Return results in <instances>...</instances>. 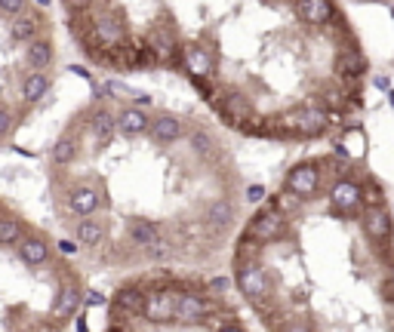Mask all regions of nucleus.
Here are the masks:
<instances>
[{"label": "nucleus", "mask_w": 394, "mask_h": 332, "mask_svg": "<svg viewBox=\"0 0 394 332\" xmlns=\"http://www.w3.org/2000/svg\"><path fill=\"white\" fill-rule=\"evenodd\" d=\"M90 133L98 145H108V141L117 135V117L111 114L108 108H98L96 114L90 117Z\"/></svg>", "instance_id": "2eb2a0df"}, {"label": "nucleus", "mask_w": 394, "mask_h": 332, "mask_svg": "<svg viewBox=\"0 0 394 332\" xmlns=\"http://www.w3.org/2000/svg\"><path fill=\"white\" fill-rule=\"evenodd\" d=\"M65 3H68V6H71V10H74V12H77V10H86V6H90V3H92V0H65Z\"/></svg>", "instance_id": "a878e982"}, {"label": "nucleus", "mask_w": 394, "mask_h": 332, "mask_svg": "<svg viewBox=\"0 0 394 332\" xmlns=\"http://www.w3.org/2000/svg\"><path fill=\"white\" fill-rule=\"evenodd\" d=\"M317 184H320V160H305V163L293 166L287 172V191L296 194L299 200L317 197Z\"/></svg>", "instance_id": "20e7f679"}, {"label": "nucleus", "mask_w": 394, "mask_h": 332, "mask_svg": "<svg viewBox=\"0 0 394 332\" xmlns=\"http://www.w3.org/2000/svg\"><path fill=\"white\" fill-rule=\"evenodd\" d=\"M16 249H18V258H22V264H28V268H40V264L49 262V243L40 237V234L18 237Z\"/></svg>", "instance_id": "0eeeda50"}, {"label": "nucleus", "mask_w": 394, "mask_h": 332, "mask_svg": "<svg viewBox=\"0 0 394 332\" xmlns=\"http://www.w3.org/2000/svg\"><path fill=\"white\" fill-rule=\"evenodd\" d=\"M12 123H16V114H12V108H10V105H0V139H3V135L12 129Z\"/></svg>", "instance_id": "b1692460"}, {"label": "nucleus", "mask_w": 394, "mask_h": 332, "mask_svg": "<svg viewBox=\"0 0 394 332\" xmlns=\"http://www.w3.org/2000/svg\"><path fill=\"white\" fill-rule=\"evenodd\" d=\"M96 37L98 43H105V46H117V43L123 40V25L117 22V18H96Z\"/></svg>", "instance_id": "aec40b11"}, {"label": "nucleus", "mask_w": 394, "mask_h": 332, "mask_svg": "<svg viewBox=\"0 0 394 332\" xmlns=\"http://www.w3.org/2000/svg\"><path fill=\"white\" fill-rule=\"evenodd\" d=\"M37 28H40V18L37 16H25V12H18V16H12V25H10V34L12 40L18 43H28L37 37Z\"/></svg>", "instance_id": "6ab92c4d"}, {"label": "nucleus", "mask_w": 394, "mask_h": 332, "mask_svg": "<svg viewBox=\"0 0 394 332\" xmlns=\"http://www.w3.org/2000/svg\"><path fill=\"white\" fill-rule=\"evenodd\" d=\"M262 194H265V191L259 188V184H252V188H250V200H252V203H259V200H262Z\"/></svg>", "instance_id": "bb28decb"}, {"label": "nucleus", "mask_w": 394, "mask_h": 332, "mask_svg": "<svg viewBox=\"0 0 394 332\" xmlns=\"http://www.w3.org/2000/svg\"><path fill=\"white\" fill-rule=\"evenodd\" d=\"M18 237H22V225H18V219H12V215H0V249L18 243Z\"/></svg>", "instance_id": "4be33fe9"}, {"label": "nucleus", "mask_w": 394, "mask_h": 332, "mask_svg": "<svg viewBox=\"0 0 394 332\" xmlns=\"http://www.w3.org/2000/svg\"><path fill=\"white\" fill-rule=\"evenodd\" d=\"M293 12L302 25L308 28H332V31H348L342 22L332 0H293Z\"/></svg>", "instance_id": "f03ea898"}, {"label": "nucleus", "mask_w": 394, "mask_h": 332, "mask_svg": "<svg viewBox=\"0 0 394 332\" xmlns=\"http://www.w3.org/2000/svg\"><path fill=\"white\" fill-rule=\"evenodd\" d=\"M148 123H151V117H148L142 108L129 105V108H123L120 114H117V133H123L127 139H135V135L148 133Z\"/></svg>", "instance_id": "f8f14e48"}, {"label": "nucleus", "mask_w": 394, "mask_h": 332, "mask_svg": "<svg viewBox=\"0 0 394 332\" xmlns=\"http://www.w3.org/2000/svg\"><path fill=\"white\" fill-rule=\"evenodd\" d=\"M330 117L324 108H299V120H296V139H314V135L326 133Z\"/></svg>", "instance_id": "6e6552de"}, {"label": "nucleus", "mask_w": 394, "mask_h": 332, "mask_svg": "<svg viewBox=\"0 0 394 332\" xmlns=\"http://www.w3.org/2000/svg\"><path fill=\"white\" fill-rule=\"evenodd\" d=\"M287 234H289V219L283 215V209H277L274 203H271V206H265L262 212L252 215L246 231H244V237H252L265 246V243H274V240H283Z\"/></svg>", "instance_id": "7ed1b4c3"}, {"label": "nucleus", "mask_w": 394, "mask_h": 332, "mask_svg": "<svg viewBox=\"0 0 394 332\" xmlns=\"http://www.w3.org/2000/svg\"><path fill=\"white\" fill-rule=\"evenodd\" d=\"M49 86H53V77H49L47 71H31L28 77L22 80V102L37 105L49 92Z\"/></svg>", "instance_id": "4468645a"}, {"label": "nucleus", "mask_w": 394, "mask_h": 332, "mask_svg": "<svg viewBox=\"0 0 394 332\" xmlns=\"http://www.w3.org/2000/svg\"><path fill=\"white\" fill-rule=\"evenodd\" d=\"M55 59V46L49 37H34L28 40V49H25V61H28L31 71H47Z\"/></svg>", "instance_id": "9b49d317"}, {"label": "nucleus", "mask_w": 394, "mask_h": 332, "mask_svg": "<svg viewBox=\"0 0 394 332\" xmlns=\"http://www.w3.org/2000/svg\"><path fill=\"white\" fill-rule=\"evenodd\" d=\"M363 231L367 237L379 246L382 255H388V243H391V231H394V221H391V212H388L382 203H373L363 215Z\"/></svg>", "instance_id": "39448f33"}, {"label": "nucleus", "mask_w": 394, "mask_h": 332, "mask_svg": "<svg viewBox=\"0 0 394 332\" xmlns=\"http://www.w3.org/2000/svg\"><path fill=\"white\" fill-rule=\"evenodd\" d=\"M98 191L92 188V184H71V191H68V206H71V212L74 215H80V219H83V215H92L98 209Z\"/></svg>", "instance_id": "1a4fd4ad"}, {"label": "nucleus", "mask_w": 394, "mask_h": 332, "mask_svg": "<svg viewBox=\"0 0 394 332\" xmlns=\"http://www.w3.org/2000/svg\"><path fill=\"white\" fill-rule=\"evenodd\" d=\"M0 12L3 16H18V12H25V0H0Z\"/></svg>", "instance_id": "393cba45"}, {"label": "nucleus", "mask_w": 394, "mask_h": 332, "mask_svg": "<svg viewBox=\"0 0 394 332\" xmlns=\"http://www.w3.org/2000/svg\"><path fill=\"white\" fill-rule=\"evenodd\" d=\"M80 305H83V289H80L77 283H65V286L59 289V295H55L53 314L55 317H74Z\"/></svg>", "instance_id": "ddd939ff"}, {"label": "nucleus", "mask_w": 394, "mask_h": 332, "mask_svg": "<svg viewBox=\"0 0 394 332\" xmlns=\"http://www.w3.org/2000/svg\"><path fill=\"white\" fill-rule=\"evenodd\" d=\"M142 301H145V289L139 286H123L114 295V311H123L127 317H139L142 314Z\"/></svg>", "instance_id": "f3484780"}, {"label": "nucleus", "mask_w": 394, "mask_h": 332, "mask_svg": "<svg viewBox=\"0 0 394 332\" xmlns=\"http://www.w3.org/2000/svg\"><path fill=\"white\" fill-rule=\"evenodd\" d=\"M234 219H237V206H234L231 200H213L207 209V221L209 227H222L225 231L228 225H234Z\"/></svg>", "instance_id": "a211bd4d"}, {"label": "nucleus", "mask_w": 394, "mask_h": 332, "mask_svg": "<svg viewBox=\"0 0 394 332\" xmlns=\"http://www.w3.org/2000/svg\"><path fill=\"white\" fill-rule=\"evenodd\" d=\"M148 133H151V139L157 145H176L179 135H182V120L172 114H157L148 123Z\"/></svg>", "instance_id": "9d476101"}, {"label": "nucleus", "mask_w": 394, "mask_h": 332, "mask_svg": "<svg viewBox=\"0 0 394 332\" xmlns=\"http://www.w3.org/2000/svg\"><path fill=\"white\" fill-rule=\"evenodd\" d=\"M74 240H77L80 246H86V249H96V246L105 240V225L98 219L83 215V219L77 221V227H74Z\"/></svg>", "instance_id": "dca6fc26"}, {"label": "nucleus", "mask_w": 394, "mask_h": 332, "mask_svg": "<svg viewBox=\"0 0 394 332\" xmlns=\"http://www.w3.org/2000/svg\"><path fill=\"white\" fill-rule=\"evenodd\" d=\"M234 280H237V289L244 292V299L250 301L259 314L268 311V301L274 305L268 277H265V271L259 268V262H234Z\"/></svg>", "instance_id": "f257e3e1"}, {"label": "nucleus", "mask_w": 394, "mask_h": 332, "mask_svg": "<svg viewBox=\"0 0 394 332\" xmlns=\"http://www.w3.org/2000/svg\"><path fill=\"white\" fill-rule=\"evenodd\" d=\"M191 148H194V154H200V157H209V154H215V139L209 129H200L197 126L194 133H191Z\"/></svg>", "instance_id": "5701e85b"}, {"label": "nucleus", "mask_w": 394, "mask_h": 332, "mask_svg": "<svg viewBox=\"0 0 394 332\" xmlns=\"http://www.w3.org/2000/svg\"><path fill=\"white\" fill-rule=\"evenodd\" d=\"M388 280H391V283H394V264H391V277H388Z\"/></svg>", "instance_id": "cd10ccee"}, {"label": "nucleus", "mask_w": 394, "mask_h": 332, "mask_svg": "<svg viewBox=\"0 0 394 332\" xmlns=\"http://www.w3.org/2000/svg\"><path fill=\"white\" fill-rule=\"evenodd\" d=\"M330 203L336 212L354 215L363 203V188L357 182H351V178H339V182H332V188H330Z\"/></svg>", "instance_id": "423d86ee"}, {"label": "nucleus", "mask_w": 394, "mask_h": 332, "mask_svg": "<svg viewBox=\"0 0 394 332\" xmlns=\"http://www.w3.org/2000/svg\"><path fill=\"white\" fill-rule=\"evenodd\" d=\"M77 151H80V148H77V139H74V135H62V139L53 145V163H55V166L74 163Z\"/></svg>", "instance_id": "412c9836"}]
</instances>
